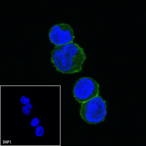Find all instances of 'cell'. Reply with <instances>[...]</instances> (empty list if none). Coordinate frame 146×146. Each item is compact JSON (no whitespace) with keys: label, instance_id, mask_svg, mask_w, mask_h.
I'll use <instances>...</instances> for the list:
<instances>
[{"label":"cell","instance_id":"obj_1","mask_svg":"<svg viewBox=\"0 0 146 146\" xmlns=\"http://www.w3.org/2000/svg\"><path fill=\"white\" fill-rule=\"evenodd\" d=\"M86 58L83 48L74 42L55 46L51 53V63L56 70L63 74L80 72Z\"/></svg>","mask_w":146,"mask_h":146},{"label":"cell","instance_id":"obj_2","mask_svg":"<svg viewBox=\"0 0 146 146\" xmlns=\"http://www.w3.org/2000/svg\"><path fill=\"white\" fill-rule=\"evenodd\" d=\"M107 113L106 100L99 96L82 103L80 111L82 119L89 124L104 121Z\"/></svg>","mask_w":146,"mask_h":146},{"label":"cell","instance_id":"obj_3","mask_svg":"<svg viewBox=\"0 0 146 146\" xmlns=\"http://www.w3.org/2000/svg\"><path fill=\"white\" fill-rule=\"evenodd\" d=\"M100 88L99 84L92 78L82 77L74 85L73 95L76 100L82 104L99 96Z\"/></svg>","mask_w":146,"mask_h":146},{"label":"cell","instance_id":"obj_4","mask_svg":"<svg viewBox=\"0 0 146 146\" xmlns=\"http://www.w3.org/2000/svg\"><path fill=\"white\" fill-rule=\"evenodd\" d=\"M48 36L50 42L55 46L72 43L75 38L72 27L66 23L53 26L50 29Z\"/></svg>","mask_w":146,"mask_h":146},{"label":"cell","instance_id":"obj_5","mask_svg":"<svg viewBox=\"0 0 146 146\" xmlns=\"http://www.w3.org/2000/svg\"><path fill=\"white\" fill-rule=\"evenodd\" d=\"M33 108V106L31 104H29L25 105V106H23L22 108V111L24 115H29L30 112V110Z\"/></svg>","mask_w":146,"mask_h":146},{"label":"cell","instance_id":"obj_6","mask_svg":"<svg viewBox=\"0 0 146 146\" xmlns=\"http://www.w3.org/2000/svg\"><path fill=\"white\" fill-rule=\"evenodd\" d=\"M44 133V131L43 127L42 126H39L36 127L35 130V135L38 137H41Z\"/></svg>","mask_w":146,"mask_h":146},{"label":"cell","instance_id":"obj_7","mask_svg":"<svg viewBox=\"0 0 146 146\" xmlns=\"http://www.w3.org/2000/svg\"><path fill=\"white\" fill-rule=\"evenodd\" d=\"M39 123V120L38 118H34L33 119L31 122V125L33 127H37Z\"/></svg>","mask_w":146,"mask_h":146},{"label":"cell","instance_id":"obj_8","mask_svg":"<svg viewBox=\"0 0 146 146\" xmlns=\"http://www.w3.org/2000/svg\"><path fill=\"white\" fill-rule=\"evenodd\" d=\"M21 102L22 104L26 105L29 104L30 101L29 98H26L25 96H23L21 98Z\"/></svg>","mask_w":146,"mask_h":146}]
</instances>
